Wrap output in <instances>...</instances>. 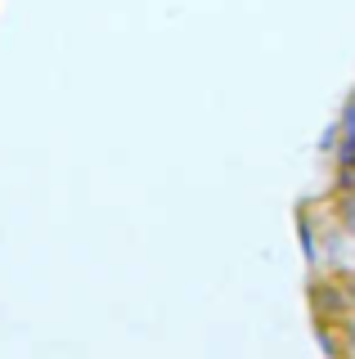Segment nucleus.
<instances>
[{
    "mask_svg": "<svg viewBox=\"0 0 355 359\" xmlns=\"http://www.w3.org/2000/svg\"><path fill=\"white\" fill-rule=\"evenodd\" d=\"M342 351H347V355L355 359V332H347V341H342Z\"/></svg>",
    "mask_w": 355,
    "mask_h": 359,
    "instance_id": "obj_2",
    "label": "nucleus"
},
{
    "mask_svg": "<svg viewBox=\"0 0 355 359\" xmlns=\"http://www.w3.org/2000/svg\"><path fill=\"white\" fill-rule=\"evenodd\" d=\"M337 220H342V229L355 238V189H342L337 194Z\"/></svg>",
    "mask_w": 355,
    "mask_h": 359,
    "instance_id": "obj_1",
    "label": "nucleus"
}]
</instances>
